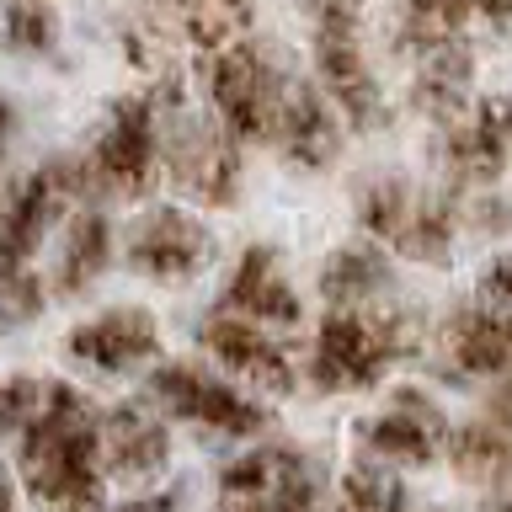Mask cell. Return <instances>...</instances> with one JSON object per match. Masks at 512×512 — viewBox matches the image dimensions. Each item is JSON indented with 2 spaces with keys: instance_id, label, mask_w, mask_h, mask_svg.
I'll return each mask as SVG.
<instances>
[{
  "instance_id": "6da1fadb",
  "label": "cell",
  "mask_w": 512,
  "mask_h": 512,
  "mask_svg": "<svg viewBox=\"0 0 512 512\" xmlns=\"http://www.w3.org/2000/svg\"><path fill=\"white\" fill-rule=\"evenodd\" d=\"M16 475L43 512H107L102 470V411L70 379L48 384L38 422L22 432Z\"/></svg>"
},
{
  "instance_id": "7a4b0ae2",
  "label": "cell",
  "mask_w": 512,
  "mask_h": 512,
  "mask_svg": "<svg viewBox=\"0 0 512 512\" xmlns=\"http://www.w3.org/2000/svg\"><path fill=\"white\" fill-rule=\"evenodd\" d=\"M80 203H86V171L70 155L27 171L0 198V320L22 326V320L43 315L48 294H43V272H38V246Z\"/></svg>"
},
{
  "instance_id": "3957f363",
  "label": "cell",
  "mask_w": 512,
  "mask_h": 512,
  "mask_svg": "<svg viewBox=\"0 0 512 512\" xmlns=\"http://www.w3.org/2000/svg\"><path fill=\"white\" fill-rule=\"evenodd\" d=\"M416 352H422V320L400 299L379 304V310H326L304 374L326 395H352L374 390L395 363L416 358Z\"/></svg>"
},
{
  "instance_id": "277c9868",
  "label": "cell",
  "mask_w": 512,
  "mask_h": 512,
  "mask_svg": "<svg viewBox=\"0 0 512 512\" xmlns=\"http://www.w3.org/2000/svg\"><path fill=\"white\" fill-rule=\"evenodd\" d=\"M150 102L160 112V166H166V176L192 203L230 208L240 198V139L219 118L182 112V96L171 80H160Z\"/></svg>"
},
{
  "instance_id": "5b68a950",
  "label": "cell",
  "mask_w": 512,
  "mask_h": 512,
  "mask_svg": "<svg viewBox=\"0 0 512 512\" xmlns=\"http://www.w3.org/2000/svg\"><path fill=\"white\" fill-rule=\"evenodd\" d=\"M299 75H288L262 43L240 38L219 54H203V91H208V112L230 128L240 144H272L278 139V118L283 102L294 91Z\"/></svg>"
},
{
  "instance_id": "8992f818",
  "label": "cell",
  "mask_w": 512,
  "mask_h": 512,
  "mask_svg": "<svg viewBox=\"0 0 512 512\" xmlns=\"http://www.w3.org/2000/svg\"><path fill=\"white\" fill-rule=\"evenodd\" d=\"M358 219L374 246L406 256L422 267H443L454 256V235H459V208L448 198L411 187L406 176H374L358 187Z\"/></svg>"
},
{
  "instance_id": "52a82bcc",
  "label": "cell",
  "mask_w": 512,
  "mask_h": 512,
  "mask_svg": "<svg viewBox=\"0 0 512 512\" xmlns=\"http://www.w3.org/2000/svg\"><path fill=\"white\" fill-rule=\"evenodd\" d=\"M144 400L166 416V422H187L214 438H262L272 427V411L256 395H246L235 379H219L203 363H155Z\"/></svg>"
},
{
  "instance_id": "ba28073f",
  "label": "cell",
  "mask_w": 512,
  "mask_h": 512,
  "mask_svg": "<svg viewBox=\"0 0 512 512\" xmlns=\"http://www.w3.org/2000/svg\"><path fill=\"white\" fill-rule=\"evenodd\" d=\"M86 198H150L166 176L160 166V112L150 96H118L102 123V134L86 155Z\"/></svg>"
},
{
  "instance_id": "9c48e42d",
  "label": "cell",
  "mask_w": 512,
  "mask_h": 512,
  "mask_svg": "<svg viewBox=\"0 0 512 512\" xmlns=\"http://www.w3.org/2000/svg\"><path fill=\"white\" fill-rule=\"evenodd\" d=\"M448 432L454 422L443 416V406L416 384H400V390L384 400V406L358 427V448L363 459L384 464V470H422V464L448 454Z\"/></svg>"
},
{
  "instance_id": "30bf717a",
  "label": "cell",
  "mask_w": 512,
  "mask_h": 512,
  "mask_svg": "<svg viewBox=\"0 0 512 512\" xmlns=\"http://www.w3.org/2000/svg\"><path fill=\"white\" fill-rule=\"evenodd\" d=\"M123 262L150 283H192L214 262V230L176 203L144 208L123 235Z\"/></svg>"
},
{
  "instance_id": "8fae6325",
  "label": "cell",
  "mask_w": 512,
  "mask_h": 512,
  "mask_svg": "<svg viewBox=\"0 0 512 512\" xmlns=\"http://www.w3.org/2000/svg\"><path fill=\"white\" fill-rule=\"evenodd\" d=\"M198 347L230 379L251 384V390H262V395H294L299 390V363H294V352H288V342L278 331L256 326V320H240V315H224V310L203 315Z\"/></svg>"
},
{
  "instance_id": "7c38bea8",
  "label": "cell",
  "mask_w": 512,
  "mask_h": 512,
  "mask_svg": "<svg viewBox=\"0 0 512 512\" xmlns=\"http://www.w3.org/2000/svg\"><path fill=\"white\" fill-rule=\"evenodd\" d=\"M64 358L86 368V374H107V379L139 374L144 363L160 358V326L144 304H112V310L70 326Z\"/></svg>"
},
{
  "instance_id": "4fadbf2b",
  "label": "cell",
  "mask_w": 512,
  "mask_h": 512,
  "mask_svg": "<svg viewBox=\"0 0 512 512\" xmlns=\"http://www.w3.org/2000/svg\"><path fill=\"white\" fill-rule=\"evenodd\" d=\"M315 70L326 102L342 112L352 128H379L384 123V91L363 59L358 43V16H320L315 27Z\"/></svg>"
},
{
  "instance_id": "5bb4252c",
  "label": "cell",
  "mask_w": 512,
  "mask_h": 512,
  "mask_svg": "<svg viewBox=\"0 0 512 512\" xmlns=\"http://www.w3.org/2000/svg\"><path fill=\"white\" fill-rule=\"evenodd\" d=\"M219 310L240 315V320H256V326H267V331H294L304 320L299 288L283 272V256L272 246H246L240 251V262L230 267V278H224Z\"/></svg>"
},
{
  "instance_id": "9a60e30c",
  "label": "cell",
  "mask_w": 512,
  "mask_h": 512,
  "mask_svg": "<svg viewBox=\"0 0 512 512\" xmlns=\"http://www.w3.org/2000/svg\"><path fill=\"white\" fill-rule=\"evenodd\" d=\"M171 464V427L150 400H123L102 416V470L107 480L144 486Z\"/></svg>"
},
{
  "instance_id": "2e32d148",
  "label": "cell",
  "mask_w": 512,
  "mask_h": 512,
  "mask_svg": "<svg viewBox=\"0 0 512 512\" xmlns=\"http://www.w3.org/2000/svg\"><path fill=\"white\" fill-rule=\"evenodd\" d=\"M512 155V96H486L475 112L448 123L443 160L459 187H491Z\"/></svg>"
},
{
  "instance_id": "e0dca14e",
  "label": "cell",
  "mask_w": 512,
  "mask_h": 512,
  "mask_svg": "<svg viewBox=\"0 0 512 512\" xmlns=\"http://www.w3.org/2000/svg\"><path fill=\"white\" fill-rule=\"evenodd\" d=\"M326 480V470L315 464V454L304 448H283V443H256L246 454H235L219 470V502H272L299 486Z\"/></svg>"
},
{
  "instance_id": "ac0fdd59",
  "label": "cell",
  "mask_w": 512,
  "mask_h": 512,
  "mask_svg": "<svg viewBox=\"0 0 512 512\" xmlns=\"http://www.w3.org/2000/svg\"><path fill=\"white\" fill-rule=\"evenodd\" d=\"M416 70H411V96L416 107L432 112L443 123H459L464 118V102H470V80H475V59H470V43L459 38H422V43H406Z\"/></svg>"
},
{
  "instance_id": "d6986e66",
  "label": "cell",
  "mask_w": 512,
  "mask_h": 512,
  "mask_svg": "<svg viewBox=\"0 0 512 512\" xmlns=\"http://www.w3.org/2000/svg\"><path fill=\"white\" fill-rule=\"evenodd\" d=\"M395 267L384 246L374 240H352V246H336L326 262H320V299L331 310H379V304H395Z\"/></svg>"
},
{
  "instance_id": "ffe728a7",
  "label": "cell",
  "mask_w": 512,
  "mask_h": 512,
  "mask_svg": "<svg viewBox=\"0 0 512 512\" xmlns=\"http://www.w3.org/2000/svg\"><path fill=\"white\" fill-rule=\"evenodd\" d=\"M112 219L102 208H86L80 203L70 219H64V235H59V251H54V272H48V288L59 299H80L102 283V272L112 267Z\"/></svg>"
},
{
  "instance_id": "44dd1931",
  "label": "cell",
  "mask_w": 512,
  "mask_h": 512,
  "mask_svg": "<svg viewBox=\"0 0 512 512\" xmlns=\"http://www.w3.org/2000/svg\"><path fill=\"white\" fill-rule=\"evenodd\" d=\"M278 150L304 171H320L336 160V144H342V123H336V107L326 102V91L310 86V80H294L278 118Z\"/></svg>"
},
{
  "instance_id": "7402d4cb",
  "label": "cell",
  "mask_w": 512,
  "mask_h": 512,
  "mask_svg": "<svg viewBox=\"0 0 512 512\" xmlns=\"http://www.w3.org/2000/svg\"><path fill=\"white\" fill-rule=\"evenodd\" d=\"M443 459L470 486H502V480H512V416H502V411L470 416L464 427L448 432Z\"/></svg>"
},
{
  "instance_id": "603a6c76",
  "label": "cell",
  "mask_w": 512,
  "mask_h": 512,
  "mask_svg": "<svg viewBox=\"0 0 512 512\" xmlns=\"http://www.w3.org/2000/svg\"><path fill=\"white\" fill-rule=\"evenodd\" d=\"M150 6L182 27L187 43H198L203 54H219L251 32V0H150Z\"/></svg>"
},
{
  "instance_id": "cb8c5ba5",
  "label": "cell",
  "mask_w": 512,
  "mask_h": 512,
  "mask_svg": "<svg viewBox=\"0 0 512 512\" xmlns=\"http://www.w3.org/2000/svg\"><path fill=\"white\" fill-rule=\"evenodd\" d=\"M512 0H406V43L422 38H459L470 27H507Z\"/></svg>"
},
{
  "instance_id": "d4e9b609",
  "label": "cell",
  "mask_w": 512,
  "mask_h": 512,
  "mask_svg": "<svg viewBox=\"0 0 512 512\" xmlns=\"http://www.w3.org/2000/svg\"><path fill=\"white\" fill-rule=\"evenodd\" d=\"M336 512H411V502H406V486L395 480V470H384V464L358 454L342 475Z\"/></svg>"
},
{
  "instance_id": "484cf974",
  "label": "cell",
  "mask_w": 512,
  "mask_h": 512,
  "mask_svg": "<svg viewBox=\"0 0 512 512\" xmlns=\"http://www.w3.org/2000/svg\"><path fill=\"white\" fill-rule=\"evenodd\" d=\"M0 43L16 54H48L59 43V16L43 0H6L0 6Z\"/></svg>"
},
{
  "instance_id": "4316f807",
  "label": "cell",
  "mask_w": 512,
  "mask_h": 512,
  "mask_svg": "<svg viewBox=\"0 0 512 512\" xmlns=\"http://www.w3.org/2000/svg\"><path fill=\"white\" fill-rule=\"evenodd\" d=\"M43 400H48L43 379H32V374L0 379V432H27L32 422H38Z\"/></svg>"
},
{
  "instance_id": "83f0119b",
  "label": "cell",
  "mask_w": 512,
  "mask_h": 512,
  "mask_svg": "<svg viewBox=\"0 0 512 512\" xmlns=\"http://www.w3.org/2000/svg\"><path fill=\"white\" fill-rule=\"evenodd\" d=\"M214 512H326V480L299 486L288 496H272V502H219Z\"/></svg>"
},
{
  "instance_id": "f1b7e54d",
  "label": "cell",
  "mask_w": 512,
  "mask_h": 512,
  "mask_svg": "<svg viewBox=\"0 0 512 512\" xmlns=\"http://www.w3.org/2000/svg\"><path fill=\"white\" fill-rule=\"evenodd\" d=\"M480 304L496 315H512V251L486 262V272H480Z\"/></svg>"
},
{
  "instance_id": "f546056e",
  "label": "cell",
  "mask_w": 512,
  "mask_h": 512,
  "mask_svg": "<svg viewBox=\"0 0 512 512\" xmlns=\"http://www.w3.org/2000/svg\"><path fill=\"white\" fill-rule=\"evenodd\" d=\"M187 507V486L176 480V486H160V491H144L134 502H112L107 512H182Z\"/></svg>"
},
{
  "instance_id": "4dcf8cb0",
  "label": "cell",
  "mask_w": 512,
  "mask_h": 512,
  "mask_svg": "<svg viewBox=\"0 0 512 512\" xmlns=\"http://www.w3.org/2000/svg\"><path fill=\"white\" fill-rule=\"evenodd\" d=\"M470 219H475V230L502 235L512 224V208H502V198H480V203H470Z\"/></svg>"
},
{
  "instance_id": "1f68e13d",
  "label": "cell",
  "mask_w": 512,
  "mask_h": 512,
  "mask_svg": "<svg viewBox=\"0 0 512 512\" xmlns=\"http://www.w3.org/2000/svg\"><path fill=\"white\" fill-rule=\"evenodd\" d=\"M304 6H310L315 22H320V16H358L363 0H304Z\"/></svg>"
},
{
  "instance_id": "d6a6232c",
  "label": "cell",
  "mask_w": 512,
  "mask_h": 512,
  "mask_svg": "<svg viewBox=\"0 0 512 512\" xmlns=\"http://www.w3.org/2000/svg\"><path fill=\"white\" fill-rule=\"evenodd\" d=\"M11 128H16V112H11V102H6V96H0V150H6Z\"/></svg>"
},
{
  "instance_id": "836d02e7",
  "label": "cell",
  "mask_w": 512,
  "mask_h": 512,
  "mask_svg": "<svg viewBox=\"0 0 512 512\" xmlns=\"http://www.w3.org/2000/svg\"><path fill=\"white\" fill-rule=\"evenodd\" d=\"M0 512H16V486H11V475H0Z\"/></svg>"
},
{
  "instance_id": "e575fe53",
  "label": "cell",
  "mask_w": 512,
  "mask_h": 512,
  "mask_svg": "<svg viewBox=\"0 0 512 512\" xmlns=\"http://www.w3.org/2000/svg\"><path fill=\"white\" fill-rule=\"evenodd\" d=\"M480 512H512V491H507V496H491V502L480 507Z\"/></svg>"
},
{
  "instance_id": "d590c367",
  "label": "cell",
  "mask_w": 512,
  "mask_h": 512,
  "mask_svg": "<svg viewBox=\"0 0 512 512\" xmlns=\"http://www.w3.org/2000/svg\"><path fill=\"white\" fill-rule=\"evenodd\" d=\"M0 198H6V192H0Z\"/></svg>"
},
{
  "instance_id": "8d00e7d4",
  "label": "cell",
  "mask_w": 512,
  "mask_h": 512,
  "mask_svg": "<svg viewBox=\"0 0 512 512\" xmlns=\"http://www.w3.org/2000/svg\"><path fill=\"white\" fill-rule=\"evenodd\" d=\"M411 512H416V507H411Z\"/></svg>"
}]
</instances>
